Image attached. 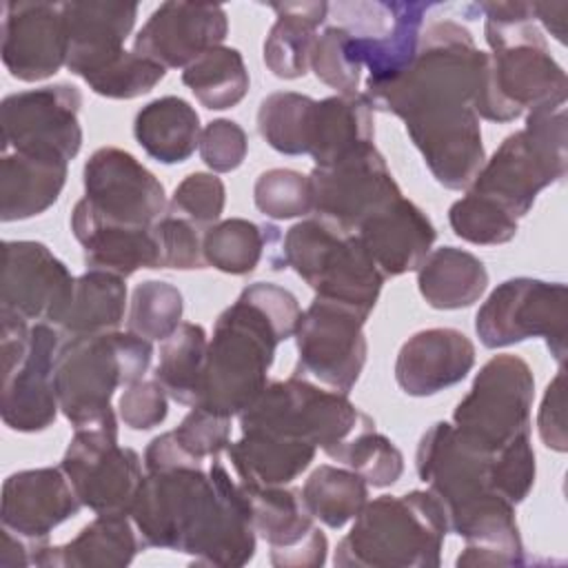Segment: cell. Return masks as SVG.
Segmentation results:
<instances>
[{"label": "cell", "instance_id": "cell-11", "mask_svg": "<svg viewBox=\"0 0 568 568\" xmlns=\"http://www.w3.org/2000/svg\"><path fill=\"white\" fill-rule=\"evenodd\" d=\"M213 499L215 486L202 466L146 470L129 517L142 548H169L191 555Z\"/></svg>", "mask_w": 568, "mask_h": 568}, {"label": "cell", "instance_id": "cell-46", "mask_svg": "<svg viewBox=\"0 0 568 568\" xmlns=\"http://www.w3.org/2000/svg\"><path fill=\"white\" fill-rule=\"evenodd\" d=\"M253 200L262 215L271 220H293L313 213L308 175L293 169H268L253 186Z\"/></svg>", "mask_w": 568, "mask_h": 568}, {"label": "cell", "instance_id": "cell-41", "mask_svg": "<svg viewBox=\"0 0 568 568\" xmlns=\"http://www.w3.org/2000/svg\"><path fill=\"white\" fill-rule=\"evenodd\" d=\"M273 226H260L244 217H229L215 222L204 231V260L229 275H248L260 264Z\"/></svg>", "mask_w": 568, "mask_h": 568}, {"label": "cell", "instance_id": "cell-32", "mask_svg": "<svg viewBox=\"0 0 568 568\" xmlns=\"http://www.w3.org/2000/svg\"><path fill=\"white\" fill-rule=\"evenodd\" d=\"M313 444L264 430H244L226 455L244 486H288L315 459Z\"/></svg>", "mask_w": 568, "mask_h": 568}, {"label": "cell", "instance_id": "cell-55", "mask_svg": "<svg viewBox=\"0 0 568 568\" xmlns=\"http://www.w3.org/2000/svg\"><path fill=\"white\" fill-rule=\"evenodd\" d=\"M40 546V544H38ZM36 546L16 535L13 530L2 526V546H0V566L18 568V566H33Z\"/></svg>", "mask_w": 568, "mask_h": 568}, {"label": "cell", "instance_id": "cell-12", "mask_svg": "<svg viewBox=\"0 0 568 568\" xmlns=\"http://www.w3.org/2000/svg\"><path fill=\"white\" fill-rule=\"evenodd\" d=\"M486 348H504L544 337L550 355L564 364L568 335V291L561 282L513 277L501 282L475 315Z\"/></svg>", "mask_w": 568, "mask_h": 568}, {"label": "cell", "instance_id": "cell-27", "mask_svg": "<svg viewBox=\"0 0 568 568\" xmlns=\"http://www.w3.org/2000/svg\"><path fill=\"white\" fill-rule=\"evenodd\" d=\"M209 475L215 486V499L191 559L197 566L237 568L255 555V526L248 499L235 484L222 462L213 459Z\"/></svg>", "mask_w": 568, "mask_h": 568}, {"label": "cell", "instance_id": "cell-10", "mask_svg": "<svg viewBox=\"0 0 568 568\" xmlns=\"http://www.w3.org/2000/svg\"><path fill=\"white\" fill-rule=\"evenodd\" d=\"M535 377L519 355L490 357L470 390L453 410L455 433L470 448L495 455L508 444L530 437Z\"/></svg>", "mask_w": 568, "mask_h": 568}, {"label": "cell", "instance_id": "cell-37", "mask_svg": "<svg viewBox=\"0 0 568 568\" xmlns=\"http://www.w3.org/2000/svg\"><path fill=\"white\" fill-rule=\"evenodd\" d=\"M126 308L124 277L106 271H87L75 277L73 295L62 322L55 326L60 335L80 337L118 331Z\"/></svg>", "mask_w": 568, "mask_h": 568}, {"label": "cell", "instance_id": "cell-21", "mask_svg": "<svg viewBox=\"0 0 568 568\" xmlns=\"http://www.w3.org/2000/svg\"><path fill=\"white\" fill-rule=\"evenodd\" d=\"M69 36L62 2L2 4V62L20 82H40L67 67Z\"/></svg>", "mask_w": 568, "mask_h": 568}, {"label": "cell", "instance_id": "cell-6", "mask_svg": "<svg viewBox=\"0 0 568 568\" xmlns=\"http://www.w3.org/2000/svg\"><path fill=\"white\" fill-rule=\"evenodd\" d=\"M151 359V342L131 331L67 337L58 348L53 375L62 415L73 428L118 424L113 393L144 379Z\"/></svg>", "mask_w": 568, "mask_h": 568}, {"label": "cell", "instance_id": "cell-38", "mask_svg": "<svg viewBox=\"0 0 568 568\" xmlns=\"http://www.w3.org/2000/svg\"><path fill=\"white\" fill-rule=\"evenodd\" d=\"M206 331L193 322H182L178 331L162 342L153 379L178 404L191 408L197 406L206 368Z\"/></svg>", "mask_w": 568, "mask_h": 568}, {"label": "cell", "instance_id": "cell-4", "mask_svg": "<svg viewBox=\"0 0 568 568\" xmlns=\"http://www.w3.org/2000/svg\"><path fill=\"white\" fill-rule=\"evenodd\" d=\"M490 47L475 113L488 122H513L546 104H566L564 67L550 55L530 2H479Z\"/></svg>", "mask_w": 568, "mask_h": 568}, {"label": "cell", "instance_id": "cell-15", "mask_svg": "<svg viewBox=\"0 0 568 568\" xmlns=\"http://www.w3.org/2000/svg\"><path fill=\"white\" fill-rule=\"evenodd\" d=\"M80 106V89L67 82L7 95L0 104L2 153L20 151L73 160L82 146Z\"/></svg>", "mask_w": 568, "mask_h": 568}, {"label": "cell", "instance_id": "cell-33", "mask_svg": "<svg viewBox=\"0 0 568 568\" xmlns=\"http://www.w3.org/2000/svg\"><path fill=\"white\" fill-rule=\"evenodd\" d=\"M275 22L264 40V64L282 80H297L311 69V53L320 24L328 18V2H273Z\"/></svg>", "mask_w": 568, "mask_h": 568}, {"label": "cell", "instance_id": "cell-40", "mask_svg": "<svg viewBox=\"0 0 568 568\" xmlns=\"http://www.w3.org/2000/svg\"><path fill=\"white\" fill-rule=\"evenodd\" d=\"M302 499L313 519L328 528H342L368 501V484L351 468L322 464L304 481Z\"/></svg>", "mask_w": 568, "mask_h": 568}, {"label": "cell", "instance_id": "cell-26", "mask_svg": "<svg viewBox=\"0 0 568 568\" xmlns=\"http://www.w3.org/2000/svg\"><path fill=\"white\" fill-rule=\"evenodd\" d=\"M62 13L69 36L67 69L87 80L126 51L124 42L133 31L138 4L106 0L62 2Z\"/></svg>", "mask_w": 568, "mask_h": 568}, {"label": "cell", "instance_id": "cell-19", "mask_svg": "<svg viewBox=\"0 0 568 568\" xmlns=\"http://www.w3.org/2000/svg\"><path fill=\"white\" fill-rule=\"evenodd\" d=\"M255 532L271 546V564L277 568H317L326 564L328 539L315 526L302 488L244 486Z\"/></svg>", "mask_w": 568, "mask_h": 568}, {"label": "cell", "instance_id": "cell-45", "mask_svg": "<svg viewBox=\"0 0 568 568\" xmlns=\"http://www.w3.org/2000/svg\"><path fill=\"white\" fill-rule=\"evenodd\" d=\"M448 222L459 240L479 246L506 244L519 231L517 217L510 211H506L499 202L473 191H466L464 197L450 204Z\"/></svg>", "mask_w": 568, "mask_h": 568}, {"label": "cell", "instance_id": "cell-7", "mask_svg": "<svg viewBox=\"0 0 568 568\" xmlns=\"http://www.w3.org/2000/svg\"><path fill=\"white\" fill-rule=\"evenodd\" d=\"M566 104H546L526 113L524 129L504 138L466 191L499 202L519 220L539 191L566 175Z\"/></svg>", "mask_w": 568, "mask_h": 568}, {"label": "cell", "instance_id": "cell-48", "mask_svg": "<svg viewBox=\"0 0 568 568\" xmlns=\"http://www.w3.org/2000/svg\"><path fill=\"white\" fill-rule=\"evenodd\" d=\"M311 69L320 82L335 89L337 95L359 93L362 67L348 53V31L342 24L326 27L313 47Z\"/></svg>", "mask_w": 568, "mask_h": 568}, {"label": "cell", "instance_id": "cell-1", "mask_svg": "<svg viewBox=\"0 0 568 568\" xmlns=\"http://www.w3.org/2000/svg\"><path fill=\"white\" fill-rule=\"evenodd\" d=\"M486 67L488 53L477 49L466 27L433 20L410 67L388 84L364 89L373 111L404 120L428 171L450 191L468 189L486 162L475 113Z\"/></svg>", "mask_w": 568, "mask_h": 568}, {"label": "cell", "instance_id": "cell-22", "mask_svg": "<svg viewBox=\"0 0 568 568\" xmlns=\"http://www.w3.org/2000/svg\"><path fill=\"white\" fill-rule=\"evenodd\" d=\"M229 31L224 7L211 2H162L133 40V53L164 67L186 69L220 47Z\"/></svg>", "mask_w": 568, "mask_h": 568}, {"label": "cell", "instance_id": "cell-43", "mask_svg": "<svg viewBox=\"0 0 568 568\" xmlns=\"http://www.w3.org/2000/svg\"><path fill=\"white\" fill-rule=\"evenodd\" d=\"M326 455L346 468L355 470L368 486L386 488L393 486L404 473L402 450L375 426H366L351 435L348 439L335 444Z\"/></svg>", "mask_w": 568, "mask_h": 568}, {"label": "cell", "instance_id": "cell-5", "mask_svg": "<svg viewBox=\"0 0 568 568\" xmlns=\"http://www.w3.org/2000/svg\"><path fill=\"white\" fill-rule=\"evenodd\" d=\"M448 521L430 490L366 501L335 550L339 568H435Z\"/></svg>", "mask_w": 568, "mask_h": 568}, {"label": "cell", "instance_id": "cell-8", "mask_svg": "<svg viewBox=\"0 0 568 568\" xmlns=\"http://www.w3.org/2000/svg\"><path fill=\"white\" fill-rule=\"evenodd\" d=\"M282 266H291L315 297L346 304L366 317L386 280L355 233L317 215L286 231L277 260V268Z\"/></svg>", "mask_w": 568, "mask_h": 568}, {"label": "cell", "instance_id": "cell-49", "mask_svg": "<svg viewBox=\"0 0 568 568\" xmlns=\"http://www.w3.org/2000/svg\"><path fill=\"white\" fill-rule=\"evenodd\" d=\"M224 202H226L224 182L213 173L195 171V173H189L175 186L169 202V213L186 217L202 229H209L220 220L224 211Z\"/></svg>", "mask_w": 568, "mask_h": 568}, {"label": "cell", "instance_id": "cell-31", "mask_svg": "<svg viewBox=\"0 0 568 568\" xmlns=\"http://www.w3.org/2000/svg\"><path fill=\"white\" fill-rule=\"evenodd\" d=\"M69 162L53 155L4 151L0 162V220H29L53 206L64 189Z\"/></svg>", "mask_w": 568, "mask_h": 568}, {"label": "cell", "instance_id": "cell-2", "mask_svg": "<svg viewBox=\"0 0 568 568\" xmlns=\"http://www.w3.org/2000/svg\"><path fill=\"white\" fill-rule=\"evenodd\" d=\"M415 468L442 504L448 530L466 541L459 568L526 564L515 506L493 484V455L464 444L453 424L437 422L417 444Z\"/></svg>", "mask_w": 568, "mask_h": 568}, {"label": "cell", "instance_id": "cell-51", "mask_svg": "<svg viewBox=\"0 0 568 568\" xmlns=\"http://www.w3.org/2000/svg\"><path fill=\"white\" fill-rule=\"evenodd\" d=\"M171 433L180 448L193 459H215L231 444V417L193 406Z\"/></svg>", "mask_w": 568, "mask_h": 568}, {"label": "cell", "instance_id": "cell-44", "mask_svg": "<svg viewBox=\"0 0 568 568\" xmlns=\"http://www.w3.org/2000/svg\"><path fill=\"white\" fill-rule=\"evenodd\" d=\"M182 311L184 300L178 286L146 280L133 288L126 328L149 342H164L182 324Z\"/></svg>", "mask_w": 568, "mask_h": 568}, {"label": "cell", "instance_id": "cell-47", "mask_svg": "<svg viewBox=\"0 0 568 568\" xmlns=\"http://www.w3.org/2000/svg\"><path fill=\"white\" fill-rule=\"evenodd\" d=\"M164 75H166L164 67L133 51H124L122 55L111 60L106 67L89 75L84 82L93 93L102 98L133 100L149 93Z\"/></svg>", "mask_w": 568, "mask_h": 568}, {"label": "cell", "instance_id": "cell-18", "mask_svg": "<svg viewBox=\"0 0 568 568\" xmlns=\"http://www.w3.org/2000/svg\"><path fill=\"white\" fill-rule=\"evenodd\" d=\"M75 286L62 260L36 240L2 242L0 311L58 326Z\"/></svg>", "mask_w": 568, "mask_h": 568}, {"label": "cell", "instance_id": "cell-56", "mask_svg": "<svg viewBox=\"0 0 568 568\" xmlns=\"http://www.w3.org/2000/svg\"><path fill=\"white\" fill-rule=\"evenodd\" d=\"M532 16L541 22L561 44L566 42V13L568 2H530Z\"/></svg>", "mask_w": 568, "mask_h": 568}, {"label": "cell", "instance_id": "cell-39", "mask_svg": "<svg viewBox=\"0 0 568 568\" xmlns=\"http://www.w3.org/2000/svg\"><path fill=\"white\" fill-rule=\"evenodd\" d=\"M182 82L211 111L235 106L248 93V71L235 47H215L182 71Z\"/></svg>", "mask_w": 568, "mask_h": 568}, {"label": "cell", "instance_id": "cell-25", "mask_svg": "<svg viewBox=\"0 0 568 568\" xmlns=\"http://www.w3.org/2000/svg\"><path fill=\"white\" fill-rule=\"evenodd\" d=\"M475 366V344L457 328L437 326L410 335L395 359V379L410 397L459 384Z\"/></svg>", "mask_w": 568, "mask_h": 568}, {"label": "cell", "instance_id": "cell-35", "mask_svg": "<svg viewBox=\"0 0 568 568\" xmlns=\"http://www.w3.org/2000/svg\"><path fill=\"white\" fill-rule=\"evenodd\" d=\"M417 288L428 306L457 311L473 306L488 288L484 262L455 246L430 251L417 268Z\"/></svg>", "mask_w": 568, "mask_h": 568}, {"label": "cell", "instance_id": "cell-34", "mask_svg": "<svg viewBox=\"0 0 568 568\" xmlns=\"http://www.w3.org/2000/svg\"><path fill=\"white\" fill-rule=\"evenodd\" d=\"M373 106L364 93L315 100L308 155L315 166H328L344 155L373 144Z\"/></svg>", "mask_w": 568, "mask_h": 568}, {"label": "cell", "instance_id": "cell-29", "mask_svg": "<svg viewBox=\"0 0 568 568\" xmlns=\"http://www.w3.org/2000/svg\"><path fill=\"white\" fill-rule=\"evenodd\" d=\"M71 231L91 271L129 277L140 268H162V251L153 226H129L100 220L84 200L71 211Z\"/></svg>", "mask_w": 568, "mask_h": 568}, {"label": "cell", "instance_id": "cell-50", "mask_svg": "<svg viewBox=\"0 0 568 568\" xmlns=\"http://www.w3.org/2000/svg\"><path fill=\"white\" fill-rule=\"evenodd\" d=\"M204 231L195 222L164 213L155 222V235L162 251V268H178V271H195L204 268Z\"/></svg>", "mask_w": 568, "mask_h": 568}, {"label": "cell", "instance_id": "cell-42", "mask_svg": "<svg viewBox=\"0 0 568 568\" xmlns=\"http://www.w3.org/2000/svg\"><path fill=\"white\" fill-rule=\"evenodd\" d=\"M315 100L295 91H275L260 102L257 131L284 155L308 153Z\"/></svg>", "mask_w": 568, "mask_h": 568}, {"label": "cell", "instance_id": "cell-16", "mask_svg": "<svg viewBox=\"0 0 568 568\" xmlns=\"http://www.w3.org/2000/svg\"><path fill=\"white\" fill-rule=\"evenodd\" d=\"M313 215L355 233L357 226L402 195L384 155L366 144L308 173Z\"/></svg>", "mask_w": 568, "mask_h": 568}, {"label": "cell", "instance_id": "cell-36", "mask_svg": "<svg viewBox=\"0 0 568 568\" xmlns=\"http://www.w3.org/2000/svg\"><path fill=\"white\" fill-rule=\"evenodd\" d=\"M133 135L149 158L178 164L189 160L200 144V115L184 98L164 95L138 111Z\"/></svg>", "mask_w": 568, "mask_h": 568}, {"label": "cell", "instance_id": "cell-3", "mask_svg": "<svg viewBox=\"0 0 568 568\" xmlns=\"http://www.w3.org/2000/svg\"><path fill=\"white\" fill-rule=\"evenodd\" d=\"M297 297L273 282H255L220 313L206 348L197 406L222 417L246 410L268 384L280 342L295 335Z\"/></svg>", "mask_w": 568, "mask_h": 568}, {"label": "cell", "instance_id": "cell-13", "mask_svg": "<svg viewBox=\"0 0 568 568\" xmlns=\"http://www.w3.org/2000/svg\"><path fill=\"white\" fill-rule=\"evenodd\" d=\"M60 468L95 515H129L144 477L140 455L118 444V424L73 428Z\"/></svg>", "mask_w": 568, "mask_h": 568}, {"label": "cell", "instance_id": "cell-9", "mask_svg": "<svg viewBox=\"0 0 568 568\" xmlns=\"http://www.w3.org/2000/svg\"><path fill=\"white\" fill-rule=\"evenodd\" d=\"M366 426L375 422L348 395L324 390L300 375L268 382L260 397L240 413L242 433L264 430L313 444L324 453Z\"/></svg>", "mask_w": 568, "mask_h": 568}, {"label": "cell", "instance_id": "cell-30", "mask_svg": "<svg viewBox=\"0 0 568 568\" xmlns=\"http://www.w3.org/2000/svg\"><path fill=\"white\" fill-rule=\"evenodd\" d=\"M142 541L129 515H98L71 541L36 546L33 566L122 568L133 561Z\"/></svg>", "mask_w": 568, "mask_h": 568}, {"label": "cell", "instance_id": "cell-28", "mask_svg": "<svg viewBox=\"0 0 568 568\" xmlns=\"http://www.w3.org/2000/svg\"><path fill=\"white\" fill-rule=\"evenodd\" d=\"M355 235L384 277H397L419 268L430 253L437 231L417 204L399 195L366 217Z\"/></svg>", "mask_w": 568, "mask_h": 568}, {"label": "cell", "instance_id": "cell-23", "mask_svg": "<svg viewBox=\"0 0 568 568\" xmlns=\"http://www.w3.org/2000/svg\"><path fill=\"white\" fill-rule=\"evenodd\" d=\"M62 335L53 324L36 322L27 355L2 373L0 415L4 426L18 433L47 430L60 410L55 395V357Z\"/></svg>", "mask_w": 568, "mask_h": 568}, {"label": "cell", "instance_id": "cell-14", "mask_svg": "<svg viewBox=\"0 0 568 568\" xmlns=\"http://www.w3.org/2000/svg\"><path fill=\"white\" fill-rule=\"evenodd\" d=\"M366 315L324 297L302 311L295 328L297 366L293 375L313 377L331 390L348 395L366 364Z\"/></svg>", "mask_w": 568, "mask_h": 568}, {"label": "cell", "instance_id": "cell-20", "mask_svg": "<svg viewBox=\"0 0 568 568\" xmlns=\"http://www.w3.org/2000/svg\"><path fill=\"white\" fill-rule=\"evenodd\" d=\"M430 2H377V18H351L355 27L348 31V53L368 78L364 89L382 87L399 78L417 55L424 16Z\"/></svg>", "mask_w": 568, "mask_h": 568}, {"label": "cell", "instance_id": "cell-52", "mask_svg": "<svg viewBox=\"0 0 568 568\" xmlns=\"http://www.w3.org/2000/svg\"><path fill=\"white\" fill-rule=\"evenodd\" d=\"M200 158L215 173L235 171L248 151V140L244 129L226 118L211 120L200 135Z\"/></svg>", "mask_w": 568, "mask_h": 568}, {"label": "cell", "instance_id": "cell-24", "mask_svg": "<svg viewBox=\"0 0 568 568\" xmlns=\"http://www.w3.org/2000/svg\"><path fill=\"white\" fill-rule=\"evenodd\" d=\"M82 501L62 468L18 470L2 484V526L33 546L44 544L53 528L78 515Z\"/></svg>", "mask_w": 568, "mask_h": 568}, {"label": "cell", "instance_id": "cell-53", "mask_svg": "<svg viewBox=\"0 0 568 568\" xmlns=\"http://www.w3.org/2000/svg\"><path fill=\"white\" fill-rule=\"evenodd\" d=\"M166 390L155 379H138L118 399V413L131 430H151L166 419Z\"/></svg>", "mask_w": 568, "mask_h": 568}, {"label": "cell", "instance_id": "cell-17", "mask_svg": "<svg viewBox=\"0 0 568 568\" xmlns=\"http://www.w3.org/2000/svg\"><path fill=\"white\" fill-rule=\"evenodd\" d=\"M84 202L104 222L153 226L166 213L162 182L129 151L102 146L82 171Z\"/></svg>", "mask_w": 568, "mask_h": 568}, {"label": "cell", "instance_id": "cell-54", "mask_svg": "<svg viewBox=\"0 0 568 568\" xmlns=\"http://www.w3.org/2000/svg\"><path fill=\"white\" fill-rule=\"evenodd\" d=\"M564 368L557 371L552 382L546 386L541 408L537 415V428L544 446L566 453L568 435H566V388H564Z\"/></svg>", "mask_w": 568, "mask_h": 568}]
</instances>
